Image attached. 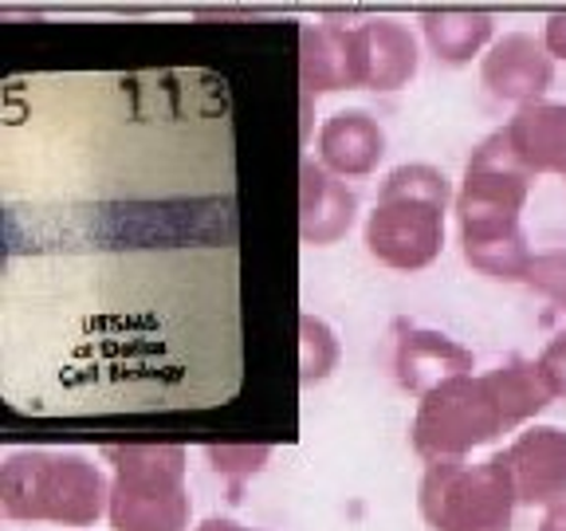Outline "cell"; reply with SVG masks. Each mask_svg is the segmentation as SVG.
Instances as JSON below:
<instances>
[{"instance_id":"6da1fadb","label":"cell","mask_w":566,"mask_h":531,"mask_svg":"<svg viewBox=\"0 0 566 531\" xmlns=\"http://www.w3.org/2000/svg\"><path fill=\"white\" fill-rule=\"evenodd\" d=\"M531 194V174L515 162L504 131L488 134L464 166L457 194L460 248L476 272L492 280L520 283L531 272V248L520 212Z\"/></svg>"},{"instance_id":"7a4b0ae2","label":"cell","mask_w":566,"mask_h":531,"mask_svg":"<svg viewBox=\"0 0 566 531\" xmlns=\"http://www.w3.org/2000/svg\"><path fill=\"white\" fill-rule=\"evenodd\" d=\"M111 508L103 469L80 452L17 449L0 465V512L4 520L91 528Z\"/></svg>"},{"instance_id":"3957f363","label":"cell","mask_w":566,"mask_h":531,"mask_svg":"<svg viewBox=\"0 0 566 531\" xmlns=\"http://www.w3.org/2000/svg\"><path fill=\"white\" fill-rule=\"evenodd\" d=\"M449 177L437 166L389 169L378 189V205L366 217V248L378 264L394 272H421L444 248V212H449Z\"/></svg>"},{"instance_id":"277c9868","label":"cell","mask_w":566,"mask_h":531,"mask_svg":"<svg viewBox=\"0 0 566 531\" xmlns=\"http://www.w3.org/2000/svg\"><path fill=\"white\" fill-rule=\"evenodd\" d=\"M111 528L115 531H186L189 488L181 445H111Z\"/></svg>"},{"instance_id":"5b68a950","label":"cell","mask_w":566,"mask_h":531,"mask_svg":"<svg viewBox=\"0 0 566 531\" xmlns=\"http://www.w3.org/2000/svg\"><path fill=\"white\" fill-rule=\"evenodd\" d=\"M424 523L433 531H512L515 488L504 457L492 452L480 465L469 460H433L417 488Z\"/></svg>"},{"instance_id":"8992f818","label":"cell","mask_w":566,"mask_h":531,"mask_svg":"<svg viewBox=\"0 0 566 531\" xmlns=\"http://www.w3.org/2000/svg\"><path fill=\"white\" fill-rule=\"evenodd\" d=\"M507 429L512 425H507L484 374L480 378L464 374V378H452L437 386L433 394H424L417 406L413 429H409V441H413L417 457L433 465V460H464V452L495 441Z\"/></svg>"},{"instance_id":"52a82bcc","label":"cell","mask_w":566,"mask_h":531,"mask_svg":"<svg viewBox=\"0 0 566 531\" xmlns=\"http://www.w3.org/2000/svg\"><path fill=\"white\" fill-rule=\"evenodd\" d=\"M500 457L523 508H555L566 500V429L531 425Z\"/></svg>"},{"instance_id":"ba28073f","label":"cell","mask_w":566,"mask_h":531,"mask_svg":"<svg viewBox=\"0 0 566 531\" xmlns=\"http://www.w3.org/2000/svg\"><path fill=\"white\" fill-rule=\"evenodd\" d=\"M480 83L488 87V95L504 98V103H543V95L555 83V55L535 35L507 32L480 60Z\"/></svg>"},{"instance_id":"9c48e42d","label":"cell","mask_w":566,"mask_h":531,"mask_svg":"<svg viewBox=\"0 0 566 531\" xmlns=\"http://www.w3.org/2000/svg\"><path fill=\"white\" fill-rule=\"evenodd\" d=\"M358 87L398 91L417 75V40L394 20H366L350 28Z\"/></svg>"},{"instance_id":"30bf717a","label":"cell","mask_w":566,"mask_h":531,"mask_svg":"<svg viewBox=\"0 0 566 531\" xmlns=\"http://www.w3.org/2000/svg\"><path fill=\"white\" fill-rule=\"evenodd\" d=\"M394 374H398L401 389L424 398L444 382L472 374V351L460 346L457 339L441 335V331L409 327L401 331L398 351H394Z\"/></svg>"},{"instance_id":"8fae6325","label":"cell","mask_w":566,"mask_h":531,"mask_svg":"<svg viewBox=\"0 0 566 531\" xmlns=\"http://www.w3.org/2000/svg\"><path fill=\"white\" fill-rule=\"evenodd\" d=\"M354 212H358V197L338 181L327 166L303 162L300 166V237L303 244H335L350 232Z\"/></svg>"},{"instance_id":"7c38bea8","label":"cell","mask_w":566,"mask_h":531,"mask_svg":"<svg viewBox=\"0 0 566 531\" xmlns=\"http://www.w3.org/2000/svg\"><path fill=\"white\" fill-rule=\"evenodd\" d=\"M515 162L531 177L566 174V103H531L520 106L515 118L504 126Z\"/></svg>"},{"instance_id":"4fadbf2b","label":"cell","mask_w":566,"mask_h":531,"mask_svg":"<svg viewBox=\"0 0 566 531\" xmlns=\"http://www.w3.org/2000/svg\"><path fill=\"white\" fill-rule=\"evenodd\" d=\"M386 154V131L370 111H335L318 131V158L335 177H366Z\"/></svg>"},{"instance_id":"5bb4252c","label":"cell","mask_w":566,"mask_h":531,"mask_svg":"<svg viewBox=\"0 0 566 531\" xmlns=\"http://www.w3.org/2000/svg\"><path fill=\"white\" fill-rule=\"evenodd\" d=\"M300 75H303V91H307V95L358 87V75H354L350 28L338 24V20H323V24L303 28V35H300Z\"/></svg>"},{"instance_id":"9a60e30c","label":"cell","mask_w":566,"mask_h":531,"mask_svg":"<svg viewBox=\"0 0 566 531\" xmlns=\"http://www.w3.org/2000/svg\"><path fill=\"white\" fill-rule=\"evenodd\" d=\"M484 378H488V386H492L495 402H500V409H504L512 429L531 421L535 414H543V409L555 402V389L543 378L539 358H535V363H531V358H512V363L488 371Z\"/></svg>"},{"instance_id":"2e32d148","label":"cell","mask_w":566,"mask_h":531,"mask_svg":"<svg viewBox=\"0 0 566 531\" xmlns=\"http://www.w3.org/2000/svg\"><path fill=\"white\" fill-rule=\"evenodd\" d=\"M421 28L433 55L444 63H469L492 40V17L488 12H424Z\"/></svg>"},{"instance_id":"e0dca14e","label":"cell","mask_w":566,"mask_h":531,"mask_svg":"<svg viewBox=\"0 0 566 531\" xmlns=\"http://www.w3.org/2000/svg\"><path fill=\"white\" fill-rule=\"evenodd\" d=\"M300 366H303V382H323L338 363V339L335 331L315 315H303L300 319Z\"/></svg>"},{"instance_id":"ac0fdd59","label":"cell","mask_w":566,"mask_h":531,"mask_svg":"<svg viewBox=\"0 0 566 531\" xmlns=\"http://www.w3.org/2000/svg\"><path fill=\"white\" fill-rule=\"evenodd\" d=\"M523 283L535 288L539 295H547L558 308H566V252H539L531 260V272Z\"/></svg>"},{"instance_id":"d6986e66","label":"cell","mask_w":566,"mask_h":531,"mask_svg":"<svg viewBox=\"0 0 566 531\" xmlns=\"http://www.w3.org/2000/svg\"><path fill=\"white\" fill-rule=\"evenodd\" d=\"M539 371H543V378L551 382V389H555V398H566V327L543 346Z\"/></svg>"},{"instance_id":"ffe728a7","label":"cell","mask_w":566,"mask_h":531,"mask_svg":"<svg viewBox=\"0 0 566 531\" xmlns=\"http://www.w3.org/2000/svg\"><path fill=\"white\" fill-rule=\"evenodd\" d=\"M543 44L555 60H566V12H555L547 20V32H543Z\"/></svg>"},{"instance_id":"44dd1931","label":"cell","mask_w":566,"mask_h":531,"mask_svg":"<svg viewBox=\"0 0 566 531\" xmlns=\"http://www.w3.org/2000/svg\"><path fill=\"white\" fill-rule=\"evenodd\" d=\"M539 531H566V500H563V504H555V508H547Z\"/></svg>"},{"instance_id":"7402d4cb","label":"cell","mask_w":566,"mask_h":531,"mask_svg":"<svg viewBox=\"0 0 566 531\" xmlns=\"http://www.w3.org/2000/svg\"><path fill=\"white\" fill-rule=\"evenodd\" d=\"M197 531H256V528H244V523H237V520H221V516H212V520H205Z\"/></svg>"},{"instance_id":"603a6c76","label":"cell","mask_w":566,"mask_h":531,"mask_svg":"<svg viewBox=\"0 0 566 531\" xmlns=\"http://www.w3.org/2000/svg\"><path fill=\"white\" fill-rule=\"evenodd\" d=\"M563 181H566V174H563Z\"/></svg>"}]
</instances>
